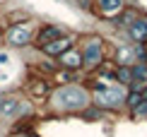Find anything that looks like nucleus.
<instances>
[{"instance_id":"f257e3e1","label":"nucleus","mask_w":147,"mask_h":137,"mask_svg":"<svg viewBox=\"0 0 147 137\" xmlns=\"http://www.w3.org/2000/svg\"><path fill=\"white\" fill-rule=\"evenodd\" d=\"M48 103L53 111H60V113H80L92 103V96L80 84H63L56 91H51Z\"/></svg>"},{"instance_id":"f03ea898","label":"nucleus","mask_w":147,"mask_h":137,"mask_svg":"<svg viewBox=\"0 0 147 137\" xmlns=\"http://www.w3.org/2000/svg\"><path fill=\"white\" fill-rule=\"evenodd\" d=\"M92 106L101 111H118L125 106V94L121 91V87H111V84H94L92 89Z\"/></svg>"},{"instance_id":"7ed1b4c3","label":"nucleus","mask_w":147,"mask_h":137,"mask_svg":"<svg viewBox=\"0 0 147 137\" xmlns=\"http://www.w3.org/2000/svg\"><path fill=\"white\" fill-rule=\"evenodd\" d=\"M80 53H82V67L96 70V67H101V63H104V41L99 36H89V39L82 43Z\"/></svg>"},{"instance_id":"20e7f679","label":"nucleus","mask_w":147,"mask_h":137,"mask_svg":"<svg viewBox=\"0 0 147 137\" xmlns=\"http://www.w3.org/2000/svg\"><path fill=\"white\" fill-rule=\"evenodd\" d=\"M34 39V24L32 22H24V24H12V27L5 32V43L7 46H29Z\"/></svg>"},{"instance_id":"39448f33","label":"nucleus","mask_w":147,"mask_h":137,"mask_svg":"<svg viewBox=\"0 0 147 137\" xmlns=\"http://www.w3.org/2000/svg\"><path fill=\"white\" fill-rule=\"evenodd\" d=\"M24 113V108H22V101L17 96H5V101L3 106H0V118H3L5 123H10V120H17Z\"/></svg>"},{"instance_id":"423d86ee","label":"nucleus","mask_w":147,"mask_h":137,"mask_svg":"<svg viewBox=\"0 0 147 137\" xmlns=\"http://www.w3.org/2000/svg\"><path fill=\"white\" fill-rule=\"evenodd\" d=\"M60 60V67L63 70H70V72H77L80 67H82V53H80V48H68L63 55H58Z\"/></svg>"},{"instance_id":"0eeeda50","label":"nucleus","mask_w":147,"mask_h":137,"mask_svg":"<svg viewBox=\"0 0 147 137\" xmlns=\"http://www.w3.org/2000/svg\"><path fill=\"white\" fill-rule=\"evenodd\" d=\"M70 46H72V39H70V36H60V39L46 43V46H41V51H44L46 55H51V58H58V55H63Z\"/></svg>"},{"instance_id":"6e6552de","label":"nucleus","mask_w":147,"mask_h":137,"mask_svg":"<svg viewBox=\"0 0 147 137\" xmlns=\"http://www.w3.org/2000/svg\"><path fill=\"white\" fill-rule=\"evenodd\" d=\"M27 91H29V96H32L34 101H41V99L51 96V84H48L46 79H34V82L27 87Z\"/></svg>"},{"instance_id":"1a4fd4ad","label":"nucleus","mask_w":147,"mask_h":137,"mask_svg":"<svg viewBox=\"0 0 147 137\" xmlns=\"http://www.w3.org/2000/svg\"><path fill=\"white\" fill-rule=\"evenodd\" d=\"M96 5L104 17H116L123 12V0H96Z\"/></svg>"},{"instance_id":"9d476101","label":"nucleus","mask_w":147,"mask_h":137,"mask_svg":"<svg viewBox=\"0 0 147 137\" xmlns=\"http://www.w3.org/2000/svg\"><path fill=\"white\" fill-rule=\"evenodd\" d=\"M135 58H138V53H135V48H133V46H121L118 53H116V63H118V67L135 65Z\"/></svg>"},{"instance_id":"9b49d317","label":"nucleus","mask_w":147,"mask_h":137,"mask_svg":"<svg viewBox=\"0 0 147 137\" xmlns=\"http://www.w3.org/2000/svg\"><path fill=\"white\" fill-rule=\"evenodd\" d=\"M128 34L135 43H145L147 41V19H135L128 27Z\"/></svg>"},{"instance_id":"f8f14e48","label":"nucleus","mask_w":147,"mask_h":137,"mask_svg":"<svg viewBox=\"0 0 147 137\" xmlns=\"http://www.w3.org/2000/svg\"><path fill=\"white\" fill-rule=\"evenodd\" d=\"M63 36V32H60L58 27H53V24H46L44 29L39 32V36H36V43H39V48L41 46H46V43H51V41H56Z\"/></svg>"},{"instance_id":"ddd939ff","label":"nucleus","mask_w":147,"mask_h":137,"mask_svg":"<svg viewBox=\"0 0 147 137\" xmlns=\"http://www.w3.org/2000/svg\"><path fill=\"white\" fill-rule=\"evenodd\" d=\"M130 72H133V82H135V84H145L147 87V63L130 65Z\"/></svg>"},{"instance_id":"4468645a","label":"nucleus","mask_w":147,"mask_h":137,"mask_svg":"<svg viewBox=\"0 0 147 137\" xmlns=\"http://www.w3.org/2000/svg\"><path fill=\"white\" fill-rule=\"evenodd\" d=\"M104 113H106V111H101V108H96V106H92V108H89V106H87V108H84V111H80V118H84V120H101V118H104Z\"/></svg>"},{"instance_id":"2eb2a0df","label":"nucleus","mask_w":147,"mask_h":137,"mask_svg":"<svg viewBox=\"0 0 147 137\" xmlns=\"http://www.w3.org/2000/svg\"><path fill=\"white\" fill-rule=\"evenodd\" d=\"M116 82H118V84H133L130 67H118V70H116Z\"/></svg>"},{"instance_id":"dca6fc26","label":"nucleus","mask_w":147,"mask_h":137,"mask_svg":"<svg viewBox=\"0 0 147 137\" xmlns=\"http://www.w3.org/2000/svg\"><path fill=\"white\" fill-rule=\"evenodd\" d=\"M140 103H142V94H140V91H130V94H125V106L130 111H135Z\"/></svg>"},{"instance_id":"f3484780","label":"nucleus","mask_w":147,"mask_h":137,"mask_svg":"<svg viewBox=\"0 0 147 137\" xmlns=\"http://www.w3.org/2000/svg\"><path fill=\"white\" fill-rule=\"evenodd\" d=\"M53 77L58 79V84L63 87V84H70V79L75 82V72H70V70H63V72H53Z\"/></svg>"},{"instance_id":"a211bd4d","label":"nucleus","mask_w":147,"mask_h":137,"mask_svg":"<svg viewBox=\"0 0 147 137\" xmlns=\"http://www.w3.org/2000/svg\"><path fill=\"white\" fill-rule=\"evenodd\" d=\"M133 113H138V116H145V118H147V101H142L135 111H133Z\"/></svg>"},{"instance_id":"6ab92c4d","label":"nucleus","mask_w":147,"mask_h":137,"mask_svg":"<svg viewBox=\"0 0 147 137\" xmlns=\"http://www.w3.org/2000/svg\"><path fill=\"white\" fill-rule=\"evenodd\" d=\"M7 137H36L34 132H10Z\"/></svg>"},{"instance_id":"aec40b11","label":"nucleus","mask_w":147,"mask_h":137,"mask_svg":"<svg viewBox=\"0 0 147 137\" xmlns=\"http://www.w3.org/2000/svg\"><path fill=\"white\" fill-rule=\"evenodd\" d=\"M77 3H80L82 10H92V0H77Z\"/></svg>"},{"instance_id":"412c9836","label":"nucleus","mask_w":147,"mask_h":137,"mask_svg":"<svg viewBox=\"0 0 147 137\" xmlns=\"http://www.w3.org/2000/svg\"><path fill=\"white\" fill-rule=\"evenodd\" d=\"M140 94H142V101H147V87H145L142 91H140Z\"/></svg>"},{"instance_id":"4be33fe9","label":"nucleus","mask_w":147,"mask_h":137,"mask_svg":"<svg viewBox=\"0 0 147 137\" xmlns=\"http://www.w3.org/2000/svg\"><path fill=\"white\" fill-rule=\"evenodd\" d=\"M3 101H5V94H0V106H3Z\"/></svg>"}]
</instances>
